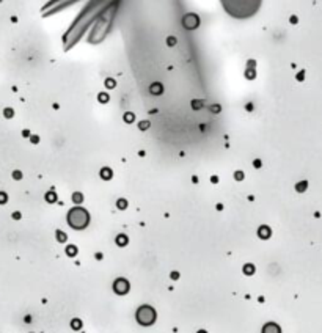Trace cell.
Wrapping results in <instances>:
<instances>
[{
  "label": "cell",
  "mask_w": 322,
  "mask_h": 333,
  "mask_svg": "<svg viewBox=\"0 0 322 333\" xmlns=\"http://www.w3.org/2000/svg\"><path fill=\"white\" fill-rule=\"evenodd\" d=\"M68 222L69 225L72 228H76V230H82L88 225V214L85 209H80V207H76L72 209L71 212H69L68 215Z\"/></svg>",
  "instance_id": "6da1fadb"
},
{
  "label": "cell",
  "mask_w": 322,
  "mask_h": 333,
  "mask_svg": "<svg viewBox=\"0 0 322 333\" xmlns=\"http://www.w3.org/2000/svg\"><path fill=\"white\" fill-rule=\"evenodd\" d=\"M135 317H137V321L142 325L146 327V325H151L154 321H156V311H154L151 307H148V305H143V307H140L137 309Z\"/></svg>",
  "instance_id": "7a4b0ae2"
},
{
  "label": "cell",
  "mask_w": 322,
  "mask_h": 333,
  "mask_svg": "<svg viewBox=\"0 0 322 333\" xmlns=\"http://www.w3.org/2000/svg\"><path fill=\"white\" fill-rule=\"evenodd\" d=\"M113 291L116 294H126L129 291V283H127L124 278H118V280L113 283Z\"/></svg>",
  "instance_id": "3957f363"
},
{
  "label": "cell",
  "mask_w": 322,
  "mask_h": 333,
  "mask_svg": "<svg viewBox=\"0 0 322 333\" xmlns=\"http://www.w3.org/2000/svg\"><path fill=\"white\" fill-rule=\"evenodd\" d=\"M198 24H200V21H198V17H196L195 14H189V16L184 17V27L185 28H195Z\"/></svg>",
  "instance_id": "277c9868"
},
{
  "label": "cell",
  "mask_w": 322,
  "mask_h": 333,
  "mask_svg": "<svg viewBox=\"0 0 322 333\" xmlns=\"http://www.w3.org/2000/svg\"><path fill=\"white\" fill-rule=\"evenodd\" d=\"M262 333H281V330H280V327H278L277 324L269 322V324L264 325V328H262Z\"/></svg>",
  "instance_id": "5b68a950"
},
{
  "label": "cell",
  "mask_w": 322,
  "mask_h": 333,
  "mask_svg": "<svg viewBox=\"0 0 322 333\" xmlns=\"http://www.w3.org/2000/svg\"><path fill=\"white\" fill-rule=\"evenodd\" d=\"M258 234L261 236V239H269L270 230H269L267 226H261V228H259V231H258Z\"/></svg>",
  "instance_id": "8992f818"
},
{
  "label": "cell",
  "mask_w": 322,
  "mask_h": 333,
  "mask_svg": "<svg viewBox=\"0 0 322 333\" xmlns=\"http://www.w3.org/2000/svg\"><path fill=\"white\" fill-rule=\"evenodd\" d=\"M162 90H164V88H162L160 83H153V85L149 87V91L153 93V94H160Z\"/></svg>",
  "instance_id": "52a82bcc"
},
{
  "label": "cell",
  "mask_w": 322,
  "mask_h": 333,
  "mask_svg": "<svg viewBox=\"0 0 322 333\" xmlns=\"http://www.w3.org/2000/svg\"><path fill=\"white\" fill-rule=\"evenodd\" d=\"M244 272H245L247 275H253V272H255V266H251V264L244 266Z\"/></svg>",
  "instance_id": "ba28073f"
},
{
  "label": "cell",
  "mask_w": 322,
  "mask_h": 333,
  "mask_svg": "<svg viewBox=\"0 0 322 333\" xmlns=\"http://www.w3.org/2000/svg\"><path fill=\"white\" fill-rule=\"evenodd\" d=\"M66 234L63 233V231H57V241L58 242H66Z\"/></svg>",
  "instance_id": "9c48e42d"
},
{
  "label": "cell",
  "mask_w": 322,
  "mask_h": 333,
  "mask_svg": "<svg viewBox=\"0 0 322 333\" xmlns=\"http://www.w3.org/2000/svg\"><path fill=\"white\" fill-rule=\"evenodd\" d=\"M101 175H102L104 179H110V178H112V171L108 168H104L102 171H101Z\"/></svg>",
  "instance_id": "30bf717a"
},
{
  "label": "cell",
  "mask_w": 322,
  "mask_h": 333,
  "mask_svg": "<svg viewBox=\"0 0 322 333\" xmlns=\"http://www.w3.org/2000/svg\"><path fill=\"white\" fill-rule=\"evenodd\" d=\"M306 185H308V182H298L297 185H296V189H297V192H303V190H306Z\"/></svg>",
  "instance_id": "8fae6325"
},
{
  "label": "cell",
  "mask_w": 322,
  "mask_h": 333,
  "mask_svg": "<svg viewBox=\"0 0 322 333\" xmlns=\"http://www.w3.org/2000/svg\"><path fill=\"white\" fill-rule=\"evenodd\" d=\"M66 253L69 255V256H72V255H76V253H77V248H76L74 245H69L68 248H66Z\"/></svg>",
  "instance_id": "7c38bea8"
},
{
  "label": "cell",
  "mask_w": 322,
  "mask_h": 333,
  "mask_svg": "<svg viewBox=\"0 0 322 333\" xmlns=\"http://www.w3.org/2000/svg\"><path fill=\"white\" fill-rule=\"evenodd\" d=\"M118 244H119V245H126V244H127V237H126V236H123V234H119L118 236Z\"/></svg>",
  "instance_id": "4fadbf2b"
},
{
  "label": "cell",
  "mask_w": 322,
  "mask_h": 333,
  "mask_svg": "<svg viewBox=\"0 0 322 333\" xmlns=\"http://www.w3.org/2000/svg\"><path fill=\"white\" fill-rule=\"evenodd\" d=\"M6 201H8V195L3 192H0V204H5Z\"/></svg>",
  "instance_id": "5bb4252c"
},
{
  "label": "cell",
  "mask_w": 322,
  "mask_h": 333,
  "mask_svg": "<svg viewBox=\"0 0 322 333\" xmlns=\"http://www.w3.org/2000/svg\"><path fill=\"white\" fill-rule=\"evenodd\" d=\"M3 115H5L6 118H11L14 115V112H13V108H5V112H3Z\"/></svg>",
  "instance_id": "9a60e30c"
},
{
  "label": "cell",
  "mask_w": 322,
  "mask_h": 333,
  "mask_svg": "<svg viewBox=\"0 0 322 333\" xmlns=\"http://www.w3.org/2000/svg\"><path fill=\"white\" fill-rule=\"evenodd\" d=\"M55 198H57V196L53 195V193H47V195H46V200H47L49 203H53V201H55Z\"/></svg>",
  "instance_id": "2e32d148"
},
{
  "label": "cell",
  "mask_w": 322,
  "mask_h": 333,
  "mask_svg": "<svg viewBox=\"0 0 322 333\" xmlns=\"http://www.w3.org/2000/svg\"><path fill=\"white\" fill-rule=\"evenodd\" d=\"M71 327L76 328V330H79V328L82 327V325H80V321H72V322H71Z\"/></svg>",
  "instance_id": "e0dca14e"
},
{
  "label": "cell",
  "mask_w": 322,
  "mask_h": 333,
  "mask_svg": "<svg viewBox=\"0 0 322 333\" xmlns=\"http://www.w3.org/2000/svg\"><path fill=\"white\" fill-rule=\"evenodd\" d=\"M72 200H74L76 203H80V201H82V195H80V193H74V195H72Z\"/></svg>",
  "instance_id": "ac0fdd59"
},
{
  "label": "cell",
  "mask_w": 322,
  "mask_h": 333,
  "mask_svg": "<svg viewBox=\"0 0 322 333\" xmlns=\"http://www.w3.org/2000/svg\"><path fill=\"white\" fill-rule=\"evenodd\" d=\"M192 107L195 108V110H198V108H201V107H203V104H201V102H198V101H193V102H192Z\"/></svg>",
  "instance_id": "d6986e66"
},
{
  "label": "cell",
  "mask_w": 322,
  "mask_h": 333,
  "mask_svg": "<svg viewBox=\"0 0 322 333\" xmlns=\"http://www.w3.org/2000/svg\"><path fill=\"white\" fill-rule=\"evenodd\" d=\"M105 85H107V88H115V80L107 79V80H105Z\"/></svg>",
  "instance_id": "ffe728a7"
},
{
  "label": "cell",
  "mask_w": 322,
  "mask_h": 333,
  "mask_svg": "<svg viewBox=\"0 0 322 333\" xmlns=\"http://www.w3.org/2000/svg\"><path fill=\"white\" fill-rule=\"evenodd\" d=\"M13 178H14V179H21V178H22V173L16 170V171H13Z\"/></svg>",
  "instance_id": "44dd1931"
},
{
  "label": "cell",
  "mask_w": 322,
  "mask_h": 333,
  "mask_svg": "<svg viewBox=\"0 0 322 333\" xmlns=\"http://www.w3.org/2000/svg\"><path fill=\"white\" fill-rule=\"evenodd\" d=\"M126 206H127V203H126L124 200H119V201H118V207H119V209H124Z\"/></svg>",
  "instance_id": "7402d4cb"
},
{
  "label": "cell",
  "mask_w": 322,
  "mask_h": 333,
  "mask_svg": "<svg viewBox=\"0 0 322 333\" xmlns=\"http://www.w3.org/2000/svg\"><path fill=\"white\" fill-rule=\"evenodd\" d=\"M148 126H149L148 121H142V123H140V129H146Z\"/></svg>",
  "instance_id": "603a6c76"
},
{
  "label": "cell",
  "mask_w": 322,
  "mask_h": 333,
  "mask_svg": "<svg viewBox=\"0 0 322 333\" xmlns=\"http://www.w3.org/2000/svg\"><path fill=\"white\" fill-rule=\"evenodd\" d=\"M99 98H101V102H107V101H108V96L107 94H101Z\"/></svg>",
  "instance_id": "cb8c5ba5"
},
{
  "label": "cell",
  "mask_w": 322,
  "mask_h": 333,
  "mask_svg": "<svg viewBox=\"0 0 322 333\" xmlns=\"http://www.w3.org/2000/svg\"><path fill=\"white\" fill-rule=\"evenodd\" d=\"M168 44H170V46L176 44V40H174V38H168Z\"/></svg>",
  "instance_id": "d4e9b609"
},
{
  "label": "cell",
  "mask_w": 322,
  "mask_h": 333,
  "mask_svg": "<svg viewBox=\"0 0 322 333\" xmlns=\"http://www.w3.org/2000/svg\"><path fill=\"white\" fill-rule=\"evenodd\" d=\"M211 110H214L215 113H219V110H220V107L219 105H214V107H211Z\"/></svg>",
  "instance_id": "484cf974"
},
{
  "label": "cell",
  "mask_w": 322,
  "mask_h": 333,
  "mask_svg": "<svg viewBox=\"0 0 322 333\" xmlns=\"http://www.w3.org/2000/svg\"><path fill=\"white\" fill-rule=\"evenodd\" d=\"M32 142H33V143H38V142H40V138H38L36 135H33V137H32Z\"/></svg>",
  "instance_id": "4316f807"
},
{
  "label": "cell",
  "mask_w": 322,
  "mask_h": 333,
  "mask_svg": "<svg viewBox=\"0 0 322 333\" xmlns=\"http://www.w3.org/2000/svg\"><path fill=\"white\" fill-rule=\"evenodd\" d=\"M13 219H21V214H19V212H14V214H13Z\"/></svg>",
  "instance_id": "83f0119b"
},
{
  "label": "cell",
  "mask_w": 322,
  "mask_h": 333,
  "mask_svg": "<svg viewBox=\"0 0 322 333\" xmlns=\"http://www.w3.org/2000/svg\"><path fill=\"white\" fill-rule=\"evenodd\" d=\"M132 115H126V121H132Z\"/></svg>",
  "instance_id": "f1b7e54d"
},
{
  "label": "cell",
  "mask_w": 322,
  "mask_h": 333,
  "mask_svg": "<svg viewBox=\"0 0 322 333\" xmlns=\"http://www.w3.org/2000/svg\"><path fill=\"white\" fill-rule=\"evenodd\" d=\"M236 179H242V173H236Z\"/></svg>",
  "instance_id": "f546056e"
},
{
  "label": "cell",
  "mask_w": 322,
  "mask_h": 333,
  "mask_svg": "<svg viewBox=\"0 0 322 333\" xmlns=\"http://www.w3.org/2000/svg\"><path fill=\"white\" fill-rule=\"evenodd\" d=\"M297 79H298V80H303V72H300V74L297 76Z\"/></svg>",
  "instance_id": "4dcf8cb0"
},
{
  "label": "cell",
  "mask_w": 322,
  "mask_h": 333,
  "mask_svg": "<svg viewBox=\"0 0 322 333\" xmlns=\"http://www.w3.org/2000/svg\"><path fill=\"white\" fill-rule=\"evenodd\" d=\"M22 135H24V137H28L30 132H28V130H24V132H22Z\"/></svg>",
  "instance_id": "1f68e13d"
},
{
  "label": "cell",
  "mask_w": 322,
  "mask_h": 333,
  "mask_svg": "<svg viewBox=\"0 0 322 333\" xmlns=\"http://www.w3.org/2000/svg\"><path fill=\"white\" fill-rule=\"evenodd\" d=\"M255 166H261V160H255Z\"/></svg>",
  "instance_id": "d6a6232c"
},
{
  "label": "cell",
  "mask_w": 322,
  "mask_h": 333,
  "mask_svg": "<svg viewBox=\"0 0 322 333\" xmlns=\"http://www.w3.org/2000/svg\"><path fill=\"white\" fill-rule=\"evenodd\" d=\"M198 333H204V332H198Z\"/></svg>",
  "instance_id": "836d02e7"
}]
</instances>
